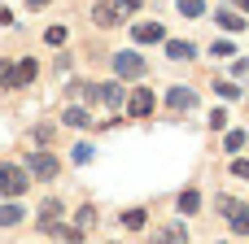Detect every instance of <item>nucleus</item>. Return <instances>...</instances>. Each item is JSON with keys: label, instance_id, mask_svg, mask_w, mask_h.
<instances>
[{"label": "nucleus", "instance_id": "nucleus-25", "mask_svg": "<svg viewBox=\"0 0 249 244\" xmlns=\"http://www.w3.org/2000/svg\"><path fill=\"white\" fill-rule=\"evenodd\" d=\"M92 223H96V210H79V218H74V227H83V231H88Z\"/></svg>", "mask_w": 249, "mask_h": 244}, {"label": "nucleus", "instance_id": "nucleus-31", "mask_svg": "<svg viewBox=\"0 0 249 244\" xmlns=\"http://www.w3.org/2000/svg\"><path fill=\"white\" fill-rule=\"evenodd\" d=\"M236 9H245V13H249V0H236Z\"/></svg>", "mask_w": 249, "mask_h": 244}, {"label": "nucleus", "instance_id": "nucleus-5", "mask_svg": "<svg viewBox=\"0 0 249 244\" xmlns=\"http://www.w3.org/2000/svg\"><path fill=\"white\" fill-rule=\"evenodd\" d=\"M153 105H158V96H153L149 87H140V92H131V96H127V114H131V118H149V114H153Z\"/></svg>", "mask_w": 249, "mask_h": 244}, {"label": "nucleus", "instance_id": "nucleus-23", "mask_svg": "<svg viewBox=\"0 0 249 244\" xmlns=\"http://www.w3.org/2000/svg\"><path fill=\"white\" fill-rule=\"evenodd\" d=\"M44 39H48L53 48H57V44H66V26H48V31H44Z\"/></svg>", "mask_w": 249, "mask_h": 244}, {"label": "nucleus", "instance_id": "nucleus-6", "mask_svg": "<svg viewBox=\"0 0 249 244\" xmlns=\"http://www.w3.org/2000/svg\"><path fill=\"white\" fill-rule=\"evenodd\" d=\"M123 17H127V13H123V9H118L114 0H101V4L92 9V22H96V26H118Z\"/></svg>", "mask_w": 249, "mask_h": 244}, {"label": "nucleus", "instance_id": "nucleus-20", "mask_svg": "<svg viewBox=\"0 0 249 244\" xmlns=\"http://www.w3.org/2000/svg\"><path fill=\"white\" fill-rule=\"evenodd\" d=\"M123 227L140 231V227H144V210H127V214H123Z\"/></svg>", "mask_w": 249, "mask_h": 244}, {"label": "nucleus", "instance_id": "nucleus-22", "mask_svg": "<svg viewBox=\"0 0 249 244\" xmlns=\"http://www.w3.org/2000/svg\"><path fill=\"white\" fill-rule=\"evenodd\" d=\"M13 87V61H0V92Z\"/></svg>", "mask_w": 249, "mask_h": 244}, {"label": "nucleus", "instance_id": "nucleus-4", "mask_svg": "<svg viewBox=\"0 0 249 244\" xmlns=\"http://www.w3.org/2000/svg\"><path fill=\"white\" fill-rule=\"evenodd\" d=\"M57 170H61V166H57L53 148H48V153H31V157H26V175H31V179H53Z\"/></svg>", "mask_w": 249, "mask_h": 244}, {"label": "nucleus", "instance_id": "nucleus-21", "mask_svg": "<svg viewBox=\"0 0 249 244\" xmlns=\"http://www.w3.org/2000/svg\"><path fill=\"white\" fill-rule=\"evenodd\" d=\"M214 92H219L223 100H236V96H241V87H236V83H223V79L214 83Z\"/></svg>", "mask_w": 249, "mask_h": 244}, {"label": "nucleus", "instance_id": "nucleus-16", "mask_svg": "<svg viewBox=\"0 0 249 244\" xmlns=\"http://www.w3.org/2000/svg\"><path fill=\"white\" fill-rule=\"evenodd\" d=\"M175 9H179L184 17H201V13H206V0H175Z\"/></svg>", "mask_w": 249, "mask_h": 244}, {"label": "nucleus", "instance_id": "nucleus-27", "mask_svg": "<svg viewBox=\"0 0 249 244\" xmlns=\"http://www.w3.org/2000/svg\"><path fill=\"white\" fill-rule=\"evenodd\" d=\"M241 144H245V131H228V148H232V153H236V148H241Z\"/></svg>", "mask_w": 249, "mask_h": 244}, {"label": "nucleus", "instance_id": "nucleus-18", "mask_svg": "<svg viewBox=\"0 0 249 244\" xmlns=\"http://www.w3.org/2000/svg\"><path fill=\"white\" fill-rule=\"evenodd\" d=\"M57 236H61L66 244H83V240H88V231H83V227H57Z\"/></svg>", "mask_w": 249, "mask_h": 244}, {"label": "nucleus", "instance_id": "nucleus-1", "mask_svg": "<svg viewBox=\"0 0 249 244\" xmlns=\"http://www.w3.org/2000/svg\"><path fill=\"white\" fill-rule=\"evenodd\" d=\"M26 188H31V175H26L22 166L0 162V196H22Z\"/></svg>", "mask_w": 249, "mask_h": 244}, {"label": "nucleus", "instance_id": "nucleus-19", "mask_svg": "<svg viewBox=\"0 0 249 244\" xmlns=\"http://www.w3.org/2000/svg\"><path fill=\"white\" fill-rule=\"evenodd\" d=\"M70 92H74V96H79L83 105H88V100H96V83H74Z\"/></svg>", "mask_w": 249, "mask_h": 244}, {"label": "nucleus", "instance_id": "nucleus-13", "mask_svg": "<svg viewBox=\"0 0 249 244\" xmlns=\"http://www.w3.org/2000/svg\"><path fill=\"white\" fill-rule=\"evenodd\" d=\"M66 127H92L88 109H83V105H70V109H66Z\"/></svg>", "mask_w": 249, "mask_h": 244}, {"label": "nucleus", "instance_id": "nucleus-11", "mask_svg": "<svg viewBox=\"0 0 249 244\" xmlns=\"http://www.w3.org/2000/svg\"><path fill=\"white\" fill-rule=\"evenodd\" d=\"M96 100H105V105H114V109H118L127 96H123V87H118V83H101V87H96Z\"/></svg>", "mask_w": 249, "mask_h": 244}, {"label": "nucleus", "instance_id": "nucleus-3", "mask_svg": "<svg viewBox=\"0 0 249 244\" xmlns=\"http://www.w3.org/2000/svg\"><path fill=\"white\" fill-rule=\"evenodd\" d=\"M144 70H149V65H144V57H140V52H131V48L114 57V74H118V79H140Z\"/></svg>", "mask_w": 249, "mask_h": 244}, {"label": "nucleus", "instance_id": "nucleus-26", "mask_svg": "<svg viewBox=\"0 0 249 244\" xmlns=\"http://www.w3.org/2000/svg\"><path fill=\"white\" fill-rule=\"evenodd\" d=\"M214 57H236V48H232L228 39H219V44H214Z\"/></svg>", "mask_w": 249, "mask_h": 244}, {"label": "nucleus", "instance_id": "nucleus-10", "mask_svg": "<svg viewBox=\"0 0 249 244\" xmlns=\"http://www.w3.org/2000/svg\"><path fill=\"white\" fill-rule=\"evenodd\" d=\"M35 70H39V65H35L31 57H22V61H18V70H13V87H26V83L35 79Z\"/></svg>", "mask_w": 249, "mask_h": 244}, {"label": "nucleus", "instance_id": "nucleus-28", "mask_svg": "<svg viewBox=\"0 0 249 244\" xmlns=\"http://www.w3.org/2000/svg\"><path fill=\"white\" fill-rule=\"evenodd\" d=\"M114 4H118V9H123V13H136V9H140V4H144V0H114Z\"/></svg>", "mask_w": 249, "mask_h": 244}, {"label": "nucleus", "instance_id": "nucleus-2", "mask_svg": "<svg viewBox=\"0 0 249 244\" xmlns=\"http://www.w3.org/2000/svg\"><path fill=\"white\" fill-rule=\"evenodd\" d=\"M219 214L232 223V231H236V236H249V210L236 201V196H219Z\"/></svg>", "mask_w": 249, "mask_h": 244}, {"label": "nucleus", "instance_id": "nucleus-17", "mask_svg": "<svg viewBox=\"0 0 249 244\" xmlns=\"http://www.w3.org/2000/svg\"><path fill=\"white\" fill-rule=\"evenodd\" d=\"M61 218V201H44V210H39V227L44 223H57Z\"/></svg>", "mask_w": 249, "mask_h": 244}, {"label": "nucleus", "instance_id": "nucleus-7", "mask_svg": "<svg viewBox=\"0 0 249 244\" xmlns=\"http://www.w3.org/2000/svg\"><path fill=\"white\" fill-rule=\"evenodd\" d=\"M131 39H136V44H162L166 31H162V22H136V26H131Z\"/></svg>", "mask_w": 249, "mask_h": 244}, {"label": "nucleus", "instance_id": "nucleus-29", "mask_svg": "<svg viewBox=\"0 0 249 244\" xmlns=\"http://www.w3.org/2000/svg\"><path fill=\"white\" fill-rule=\"evenodd\" d=\"M232 175L236 179H249V162H232Z\"/></svg>", "mask_w": 249, "mask_h": 244}, {"label": "nucleus", "instance_id": "nucleus-30", "mask_svg": "<svg viewBox=\"0 0 249 244\" xmlns=\"http://www.w3.org/2000/svg\"><path fill=\"white\" fill-rule=\"evenodd\" d=\"M44 4H48V0H26V9H44Z\"/></svg>", "mask_w": 249, "mask_h": 244}, {"label": "nucleus", "instance_id": "nucleus-14", "mask_svg": "<svg viewBox=\"0 0 249 244\" xmlns=\"http://www.w3.org/2000/svg\"><path fill=\"white\" fill-rule=\"evenodd\" d=\"M175 205H179V214H197V210H201V196L188 188V192H179V201H175Z\"/></svg>", "mask_w": 249, "mask_h": 244}, {"label": "nucleus", "instance_id": "nucleus-8", "mask_svg": "<svg viewBox=\"0 0 249 244\" xmlns=\"http://www.w3.org/2000/svg\"><path fill=\"white\" fill-rule=\"evenodd\" d=\"M166 105H171L175 114H184V109L197 105V92H193V87H171V92H166Z\"/></svg>", "mask_w": 249, "mask_h": 244}, {"label": "nucleus", "instance_id": "nucleus-12", "mask_svg": "<svg viewBox=\"0 0 249 244\" xmlns=\"http://www.w3.org/2000/svg\"><path fill=\"white\" fill-rule=\"evenodd\" d=\"M214 22H219L223 31H241V26H245V17H241L236 9H219V13H214Z\"/></svg>", "mask_w": 249, "mask_h": 244}, {"label": "nucleus", "instance_id": "nucleus-9", "mask_svg": "<svg viewBox=\"0 0 249 244\" xmlns=\"http://www.w3.org/2000/svg\"><path fill=\"white\" fill-rule=\"evenodd\" d=\"M166 57L171 61H193L197 48H193V39H166Z\"/></svg>", "mask_w": 249, "mask_h": 244}, {"label": "nucleus", "instance_id": "nucleus-15", "mask_svg": "<svg viewBox=\"0 0 249 244\" xmlns=\"http://www.w3.org/2000/svg\"><path fill=\"white\" fill-rule=\"evenodd\" d=\"M22 223V205L13 201V205H0V227H18Z\"/></svg>", "mask_w": 249, "mask_h": 244}, {"label": "nucleus", "instance_id": "nucleus-24", "mask_svg": "<svg viewBox=\"0 0 249 244\" xmlns=\"http://www.w3.org/2000/svg\"><path fill=\"white\" fill-rule=\"evenodd\" d=\"M53 135H57V127H48V122L35 127V140H39V144H53Z\"/></svg>", "mask_w": 249, "mask_h": 244}]
</instances>
